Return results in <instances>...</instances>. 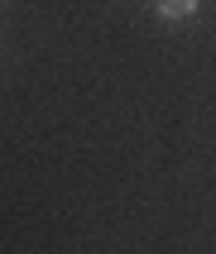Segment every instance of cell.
Wrapping results in <instances>:
<instances>
[{"instance_id": "obj_1", "label": "cell", "mask_w": 216, "mask_h": 254, "mask_svg": "<svg viewBox=\"0 0 216 254\" xmlns=\"http://www.w3.org/2000/svg\"><path fill=\"white\" fill-rule=\"evenodd\" d=\"M197 5L202 0H158L154 10H158V19H187V14H197Z\"/></svg>"}]
</instances>
